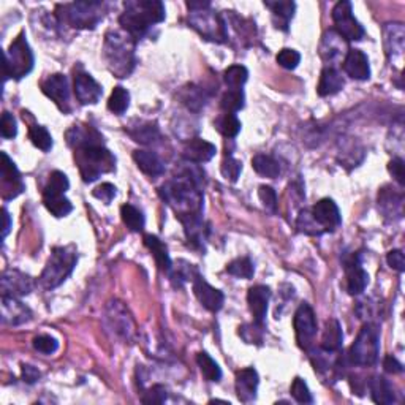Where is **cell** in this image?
Here are the masks:
<instances>
[{"label":"cell","mask_w":405,"mask_h":405,"mask_svg":"<svg viewBox=\"0 0 405 405\" xmlns=\"http://www.w3.org/2000/svg\"><path fill=\"white\" fill-rule=\"evenodd\" d=\"M187 164L178 176L159 189L161 200L174 211L176 219H179L182 225L203 219L204 208V171L195 164Z\"/></svg>","instance_id":"obj_1"},{"label":"cell","mask_w":405,"mask_h":405,"mask_svg":"<svg viewBox=\"0 0 405 405\" xmlns=\"http://www.w3.org/2000/svg\"><path fill=\"white\" fill-rule=\"evenodd\" d=\"M119 24L136 43L149 34L151 27L165 21V5L160 0H129L124 4Z\"/></svg>","instance_id":"obj_2"},{"label":"cell","mask_w":405,"mask_h":405,"mask_svg":"<svg viewBox=\"0 0 405 405\" xmlns=\"http://www.w3.org/2000/svg\"><path fill=\"white\" fill-rule=\"evenodd\" d=\"M136 41L124 31H108L103 43V61L116 78H129L136 65Z\"/></svg>","instance_id":"obj_3"},{"label":"cell","mask_w":405,"mask_h":405,"mask_svg":"<svg viewBox=\"0 0 405 405\" xmlns=\"http://www.w3.org/2000/svg\"><path fill=\"white\" fill-rule=\"evenodd\" d=\"M75 161L81 178L91 184L101 174L116 171V157L103 144H89L75 149Z\"/></svg>","instance_id":"obj_4"},{"label":"cell","mask_w":405,"mask_h":405,"mask_svg":"<svg viewBox=\"0 0 405 405\" xmlns=\"http://www.w3.org/2000/svg\"><path fill=\"white\" fill-rule=\"evenodd\" d=\"M78 263L76 246H59L51 252L49 260L39 277V285L45 290H54L71 276Z\"/></svg>","instance_id":"obj_5"},{"label":"cell","mask_w":405,"mask_h":405,"mask_svg":"<svg viewBox=\"0 0 405 405\" xmlns=\"http://www.w3.org/2000/svg\"><path fill=\"white\" fill-rule=\"evenodd\" d=\"M106 14V4L103 2H73L57 5L56 19L59 24H67L81 31H92Z\"/></svg>","instance_id":"obj_6"},{"label":"cell","mask_w":405,"mask_h":405,"mask_svg":"<svg viewBox=\"0 0 405 405\" xmlns=\"http://www.w3.org/2000/svg\"><path fill=\"white\" fill-rule=\"evenodd\" d=\"M380 356V329L367 321L359 329L356 341L349 351V363L359 367H372L379 363Z\"/></svg>","instance_id":"obj_7"},{"label":"cell","mask_w":405,"mask_h":405,"mask_svg":"<svg viewBox=\"0 0 405 405\" xmlns=\"http://www.w3.org/2000/svg\"><path fill=\"white\" fill-rule=\"evenodd\" d=\"M35 57L31 46L26 40V32H21L16 39L11 41L10 48L4 54V75L5 81L11 79H23L34 70Z\"/></svg>","instance_id":"obj_8"},{"label":"cell","mask_w":405,"mask_h":405,"mask_svg":"<svg viewBox=\"0 0 405 405\" xmlns=\"http://www.w3.org/2000/svg\"><path fill=\"white\" fill-rule=\"evenodd\" d=\"M189 24L200 34L204 40L214 43L228 41V26L222 14L216 13L208 4L203 9L190 10Z\"/></svg>","instance_id":"obj_9"},{"label":"cell","mask_w":405,"mask_h":405,"mask_svg":"<svg viewBox=\"0 0 405 405\" xmlns=\"http://www.w3.org/2000/svg\"><path fill=\"white\" fill-rule=\"evenodd\" d=\"M70 189V181L67 174L62 171H53L49 176V181L43 190V204L45 208L57 219L67 217L73 211V204L65 196V191Z\"/></svg>","instance_id":"obj_10"},{"label":"cell","mask_w":405,"mask_h":405,"mask_svg":"<svg viewBox=\"0 0 405 405\" xmlns=\"http://www.w3.org/2000/svg\"><path fill=\"white\" fill-rule=\"evenodd\" d=\"M333 21L336 24L334 31L347 41H359L364 39L366 31L359 21L353 16V5L349 0H341L333 9Z\"/></svg>","instance_id":"obj_11"},{"label":"cell","mask_w":405,"mask_h":405,"mask_svg":"<svg viewBox=\"0 0 405 405\" xmlns=\"http://www.w3.org/2000/svg\"><path fill=\"white\" fill-rule=\"evenodd\" d=\"M293 328L296 334V342L301 350L309 351L314 349V342L316 333H319V325H316V316L314 309L307 303H303L294 312L293 316Z\"/></svg>","instance_id":"obj_12"},{"label":"cell","mask_w":405,"mask_h":405,"mask_svg":"<svg viewBox=\"0 0 405 405\" xmlns=\"http://www.w3.org/2000/svg\"><path fill=\"white\" fill-rule=\"evenodd\" d=\"M105 320L108 328L113 333L124 339V341L131 342L136 334V326L134 316L130 315L129 309L125 307L121 301H109L106 304V312H105Z\"/></svg>","instance_id":"obj_13"},{"label":"cell","mask_w":405,"mask_h":405,"mask_svg":"<svg viewBox=\"0 0 405 405\" xmlns=\"http://www.w3.org/2000/svg\"><path fill=\"white\" fill-rule=\"evenodd\" d=\"M0 189H2V200L10 201L13 198L23 194L26 186L19 169L14 161L9 157V154L2 152V166H0Z\"/></svg>","instance_id":"obj_14"},{"label":"cell","mask_w":405,"mask_h":405,"mask_svg":"<svg viewBox=\"0 0 405 405\" xmlns=\"http://www.w3.org/2000/svg\"><path fill=\"white\" fill-rule=\"evenodd\" d=\"M41 92L46 95L48 99L56 103V106L61 109L64 114H69L71 111V103H70V87H69V79L61 73L56 75H49L45 81H41Z\"/></svg>","instance_id":"obj_15"},{"label":"cell","mask_w":405,"mask_h":405,"mask_svg":"<svg viewBox=\"0 0 405 405\" xmlns=\"http://www.w3.org/2000/svg\"><path fill=\"white\" fill-rule=\"evenodd\" d=\"M309 211H311V216L315 220V224L319 225L321 234L333 233L342 225L341 211H339L337 204L334 203V200H331V198H323V200L314 204Z\"/></svg>","instance_id":"obj_16"},{"label":"cell","mask_w":405,"mask_h":405,"mask_svg":"<svg viewBox=\"0 0 405 405\" xmlns=\"http://www.w3.org/2000/svg\"><path fill=\"white\" fill-rule=\"evenodd\" d=\"M34 289L35 281L29 274H24L18 269H6L2 272V279H0L2 296L21 298L24 294L32 293Z\"/></svg>","instance_id":"obj_17"},{"label":"cell","mask_w":405,"mask_h":405,"mask_svg":"<svg viewBox=\"0 0 405 405\" xmlns=\"http://www.w3.org/2000/svg\"><path fill=\"white\" fill-rule=\"evenodd\" d=\"M344 269H345V281H347V291L351 296L361 294L366 286L369 285V274L361 266L359 254H351L345 256L344 260Z\"/></svg>","instance_id":"obj_18"},{"label":"cell","mask_w":405,"mask_h":405,"mask_svg":"<svg viewBox=\"0 0 405 405\" xmlns=\"http://www.w3.org/2000/svg\"><path fill=\"white\" fill-rule=\"evenodd\" d=\"M73 89H75V95L81 105H97L103 95V87L89 73L81 70L75 73Z\"/></svg>","instance_id":"obj_19"},{"label":"cell","mask_w":405,"mask_h":405,"mask_svg":"<svg viewBox=\"0 0 405 405\" xmlns=\"http://www.w3.org/2000/svg\"><path fill=\"white\" fill-rule=\"evenodd\" d=\"M383 43H385L386 56L393 64L401 67L405 46V29L401 23H389L383 27Z\"/></svg>","instance_id":"obj_20"},{"label":"cell","mask_w":405,"mask_h":405,"mask_svg":"<svg viewBox=\"0 0 405 405\" xmlns=\"http://www.w3.org/2000/svg\"><path fill=\"white\" fill-rule=\"evenodd\" d=\"M260 377L254 367H246L236 372L234 377V388H236V396L242 404H252L256 401V393H259Z\"/></svg>","instance_id":"obj_21"},{"label":"cell","mask_w":405,"mask_h":405,"mask_svg":"<svg viewBox=\"0 0 405 405\" xmlns=\"http://www.w3.org/2000/svg\"><path fill=\"white\" fill-rule=\"evenodd\" d=\"M191 285H194V293L196 299L200 301V304L204 309H208L209 312H219L220 309L224 307L225 294L206 282L204 277L198 274L194 281H191Z\"/></svg>","instance_id":"obj_22"},{"label":"cell","mask_w":405,"mask_h":405,"mask_svg":"<svg viewBox=\"0 0 405 405\" xmlns=\"http://www.w3.org/2000/svg\"><path fill=\"white\" fill-rule=\"evenodd\" d=\"M32 320V311L23 301L13 296H2V323L9 326H21Z\"/></svg>","instance_id":"obj_23"},{"label":"cell","mask_w":405,"mask_h":405,"mask_svg":"<svg viewBox=\"0 0 405 405\" xmlns=\"http://www.w3.org/2000/svg\"><path fill=\"white\" fill-rule=\"evenodd\" d=\"M271 299V289L266 285H255L247 293V303L250 312L254 315V321L264 325L268 314V306Z\"/></svg>","instance_id":"obj_24"},{"label":"cell","mask_w":405,"mask_h":405,"mask_svg":"<svg viewBox=\"0 0 405 405\" xmlns=\"http://www.w3.org/2000/svg\"><path fill=\"white\" fill-rule=\"evenodd\" d=\"M342 67L351 79L367 81L371 78L369 59L361 49H349L347 54H345Z\"/></svg>","instance_id":"obj_25"},{"label":"cell","mask_w":405,"mask_h":405,"mask_svg":"<svg viewBox=\"0 0 405 405\" xmlns=\"http://www.w3.org/2000/svg\"><path fill=\"white\" fill-rule=\"evenodd\" d=\"M65 139L71 149L89 144H103V136L89 124H75L67 130Z\"/></svg>","instance_id":"obj_26"},{"label":"cell","mask_w":405,"mask_h":405,"mask_svg":"<svg viewBox=\"0 0 405 405\" xmlns=\"http://www.w3.org/2000/svg\"><path fill=\"white\" fill-rule=\"evenodd\" d=\"M217 152V147L206 141V139L201 138H194L190 139V141L184 146V152L182 156L190 164H195V165H200V164H206V161H209L212 157L216 156Z\"/></svg>","instance_id":"obj_27"},{"label":"cell","mask_w":405,"mask_h":405,"mask_svg":"<svg viewBox=\"0 0 405 405\" xmlns=\"http://www.w3.org/2000/svg\"><path fill=\"white\" fill-rule=\"evenodd\" d=\"M404 195L396 191L391 187H383L379 191V209L383 217L388 219H401L402 217Z\"/></svg>","instance_id":"obj_28"},{"label":"cell","mask_w":405,"mask_h":405,"mask_svg":"<svg viewBox=\"0 0 405 405\" xmlns=\"http://www.w3.org/2000/svg\"><path fill=\"white\" fill-rule=\"evenodd\" d=\"M345 48H347V40L342 39L334 29L333 31H326L325 35L321 36L320 43V56L325 62L333 64L337 59H341L342 54L345 53Z\"/></svg>","instance_id":"obj_29"},{"label":"cell","mask_w":405,"mask_h":405,"mask_svg":"<svg viewBox=\"0 0 405 405\" xmlns=\"http://www.w3.org/2000/svg\"><path fill=\"white\" fill-rule=\"evenodd\" d=\"M264 6L271 10L272 13V23H274L276 29H281V31L286 32L289 31L290 21L294 16V10H296V4L294 2H286V0H266Z\"/></svg>","instance_id":"obj_30"},{"label":"cell","mask_w":405,"mask_h":405,"mask_svg":"<svg viewBox=\"0 0 405 405\" xmlns=\"http://www.w3.org/2000/svg\"><path fill=\"white\" fill-rule=\"evenodd\" d=\"M134 160L136 166L141 169L146 176H149V178H159V176L165 173V164L160 160L156 152L136 149L134 152Z\"/></svg>","instance_id":"obj_31"},{"label":"cell","mask_w":405,"mask_h":405,"mask_svg":"<svg viewBox=\"0 0 405 405\" xmlns=\"http://www.w3.org/2000/svg\"><path fill=\"white\" fill-rule=\"evenodd\" d=\"M344 86L345 81L341 75V71L329 65V67H325L321 71L319 86H316V94H319L320 97H329V95L341 92Z\"/></svg>","instance_id":"obj_32"},{"label":"cell","mask_w":405,"mask_h":405,"mask_svg":"<svg viewBox=\"0 0 405 405\" xmlns=\"http://www.w3.org/2000/svg\"><path fill=\"white\" fill-rule=\"evenodd\" d=\"M143 241H144V246L149 249L154 260H156L157 268L161 272H166V274H169L173 269V261L171 259H169L168 247L157 236H154V234H144Z\"/></svg>","instance_id":"obj_33"},{"label":"cell","mask_w":405,"mask_h":405,"mask_svg":"<svg viewBox=\"0 0 405 405\" xmlns=\"http://www.w3.org/2000/svg\"><path fill=\"white\" fill-rule=\"evenodd\" d=\"M369 391L375 404L389 405L396 402V393L393 385L385 377H381V375H375V377L369 380Z\"/></svg>","instance_id":"obj_34"},{"label":"cell","mask_w":405,"mask_h":405,"mask_svg":"<svg viewBox=\"0 0 405 405\" xmlns=\"http://www.w3.org/2000/svg\"><path fill=\"white\" fill-rule=\"evenodd\" d=\"M208 94L203 89V87L196 84H187L186 87H182L179 92V100L184 106H187V109L194 113L201 111L206 103H208Z\"/></svg>","instance_id":"obj_35"},{"label":"cell","mask_w":405,"mask_h":405,"mask_svg":"<svg viewBox=\"0 0 405 405\" xmlns=\"http://www.w3.org/2000/svg\"><path fill=\"white\" fill-rule=\"evenodd\" d=\"M342 345H344V333L341 323H339L336 319H329L325 325V331H323L320 349L337 353L342 350Z\"/></svg>","instance_id":"obj_36"},{"label":"cell","mask_w":405,"mask_h":405,"mask_svg":"<svg viewBox=\"0 0 405 405\" xmlns=\"http://www.w3.org/2000/svg\"><path fill=\"white\" fill-rule=\"evenodd\" d=\"M125 131H127L129 136L134 139V141L144 146L157 143L161 138L159 125L156 122H139L136 127L125 129Z\"/></svg>","instance_id":"obj_37"},{"label":"cell","mask_w":405,"mask_h":405,"mask_svg":"<svg viewBox=\"0 0 405 405\" xmlns=\"http://www.w3.org/2000/svg\"><path fill=\"white\" fill-rule=\"evenodd\" d=\"M252 168L260 176H263V178H269V179H276L282 173L281 164H279L274 157L266 156V154H259V156H255L252 159Z\"/></svg>","instance_id":"obj_38"},{"label":"cell","mask_w":405,"mask_h":405,"mask_svg":"<svg viewBox=\"0 0 405 405\" xmlns=\"http://www.w3.org/2000/svg\"><path fill=\"white\" fill-rule=\"evenodd\" d=\"M121 217L125 226L129 228L130 231L139 233L144 230L146 225V217L143 214L141 209H138L134 204H124L121 208Z\"/></svg>","instance_id":"obj_39"},{"label":"cell","mask_w":405,"mask_h":405,"mask_svg":"<svg viewBox=\"0 0 405 405\" xmlns=\"http://www.w3.org/2000/svg\"><path fill=\"white\" fill-rule=\"evenodd\" d=\"M196 363L206 380L216 381V383L222 380V369H220V366L216 363L214 359H212L209 353H206V351L198 353Z\"/></svg>","instance_id":"obj_40"},{"label":"cell","mask_w":405,"mask_h":405,"mask_svg":"<svg viewBox=\"0 0 405 405\" xmlns=\"http://www.w3.org/2000/svg\"><path fill=\"white\" fill-rule=\"evenodd\" d=\"M214 127L220 135H224L225 138H236L241 131V121L238 119L236 114L225 113L220 117H217L214 122Z\"/></svg>","instance_id":"obj_41"},{"label":"cell","mask_w":405,"mask_h":405,"mask_svg":"<svg viewBox=\"0 0 405 405\" xmlns=\"http://www.w3.org/2000/svg\"><path fill=\"white\" fill-rule=\"evenodd\" d=\"M29 139H31L32 144L35 147H39L40 151L43 152H49L53 149V136L48 131L46 127H43V125L39 124H34L29 127Z\"/></svg>","instance_id":"obj_42"},{"label":"cell","mask_w":405,"mask_h":405,"mask_svg":"<svg viewBox=\"0 0 405 405\" xmlns=\"http://www.w3.org/2000/svg\"><path fill=\"white\" fill-rule=\"evenodd\" d=\"M129 106H130L129 91L124 89L122 86H116L111 92V97L108 100V109L117 116H122L125 111H127Z\"/></svg>","instance_id":"obj_43"},{"label":"cell","mask_w":405,"mask_h":405,"mask_svg":"<svg viewBox=\"0 0 405 405\" xmlns=\"http://www.w3.org/2000/svg\"><path fill=\"white\" fill-rule=\"evenodd\" d=\"M246 97H244V92L242 89H228L222 100H220V108L224 109L225 113H231V114H236L238 111H241L242 108L246 105Z\"/></svg>","instance_id":"obj_44"},{"label":"cell","mask_w":405,"mask_h":405,"mask_svg":"<svg viewBox=\"0 0 405 405\" xmlns=\"http://www.w3.org/2000/svg\"><path fill=\"white\" fill-rule=\"evenodd\" d=\"M225 84L230 89H242V86L247 83L249 79V70L244 65H231L224 73Z\"/></svg>","instance_id":"obj_45"},{"label":"cell","mask_w":405,"mask_h":405,"mask_svg":"<svg viewBox=\"0 0 405 405\" xmlns=\"http://www.w3.org/2000/svg\"><path fill=\"white\" fill-rule=\"evenodd\" d=\"M226 272L238 279H252L255 274V266L254 261L249 259V256H241V259L233 260L230 264L226 266Z\"/></svg>","instance_id":"obj_46"},{"label":"cell","mask_w":405,"mask_h":405,"mask_svg":"<svg viewBox=\"0 0 405 405\" xmlns=\"http://www.w3.org/2000/svg\"><path fill=\"white\" fill-rule=\"evenodd\" d=\"M296 228H298V231L309 234V236H321L320 228L315 224V220L312 219L311 211L309 209L301 211V214L298 216V220H296Z\"/></svg>","instance_id":"obj_47"},{"label":"cell","mask_w":405,"mask_h":405,"mask_svg":"<svg viewBox=\"0 0 405 405\" xmlns=\"http://www.w3.org/2000/svg\"><path fill=\"white\" fill-rule=\"evenodd\" d=\"M290 393L293 396V399L299 402V404H314V397H312L311 389H309L307 383L301 377H296L293 380Z\"/></svg>","instance_id":"obj_48"},{"label":"cell","mask_w":405,"mask_h":405,"mask_svg":"<svg viewBox=\"0 0 405 405\" xmlns=\"http://www.w3.org/2000/svg\"><path fill=\"white\" fill-rule=\"evenodd\" d=\"M220 171L226 181L236 182L242 173V164L233 156H226L222 161V166H220Z\"/></svg>","instance_id":"obj_49"},{"label":"cell","mask_w":405,"mask_h":405,"mask_svg":"<svg viewBox=\"0 0 405 405\" xmlns=\"http://www.w3.org/2000/svg\"><path fill=\"white\" fill-rule=\"evenodd\" d=\"M263 334H264V325H259V323L255 321L252 325H244L242 328H239V336L244 339L246 344L261 345Z\"/></svg>","instance_id":"obj_50"},{"label":"cell","mask_w":405,"mask_h":405,"mask_svg":"<svg viewBox=\"0 0 405 405\" xmlns=\"http://www.w3.org/2000/svg\"><path fill=\"white\" fill-rule=\"evenodd\" d=\"M276 61H277L279 65H281V67H284L286 70H294L301 62V54L298 53L296 49L284 48V49L279 51Z\"/></svg>","instance_id":"obj_51"},{"label":"cell","mask_w":405,"mask_h":405,"mask_svg":"<svg viewBox=\"0 0 405 405\" xmlns=\"http://www.w3.org/2000/svg\"><path fill=\"white\" fill-rule=\"evenodd\" d=\"M32 344H34V349L36 351H40L41 355H53V353H56L57 349H59L57 339L53 337V336H49V334L36 336Z\"/></svg>","instance_id":"obj_52"},{"label":"cell","mask_w":405,"mask_h":405,"mask_svg":"<svg viewBox=\"0 0 405 405\" xmlns=\"http://www.w3.org/2000/svg\"><path fill=\"white\" fill-rule=\"evenodd\" d=\"M259 196L264 208H266V211H269L271 214H276L277 208H279V198H277L276 190L269 186H261L259 189Z\"/></svg>","instance_id":"obj_53"},{"label":"cell","mask_w":405,"mask_h":405,"mask_svg":"<svg viewBox=\"0 0 405 405\" xmlns=\"http://www.w3.org/2000/svg\"><path fill=\"white\" fill-rule=\"evenodd\" d=\"M168 399V389L164 385H152L146 393H143V404H164Z\"/></svg>","instance_id":"obj_54"},{"label":"cell","mask_w":405,"mask_h":405,"mask_svg":"<svg viewBox=\"0 0 405 405\" xmlns=\"http://www.w3.org/2000/svg\"><path fill=\"white\" fill-rule=\"evenodd\" d=\"M116 195H117V189L116 186H113V184H109V182H103L101 186L95 187L92 190V196L97 198V200L103 201L105 204L111 203L116 198Z\"/></svg>","instance_id":"obj_55"},{"label":"cell","mask_w":405,"mask_h":405,"mask_svg":"<svg viewBox=\"0 0 405 405\" xmlns=\"http://www.w3.org/2000/svg\"><path fill=\"white\" fill-rule=\"evenodd\" d=\"M0 131H2V136L5 139H13L18 135V125L14 116L10 114L9 111L2 113V122H0Z\"/></svg>","instance_id":"obj_56"},{"label":"cell","mask_w":405,"mask_h":405,"mask_svg":"<svg viewBox=\"0 0 405 405\" xmlns=\"http://www.w3.org/2000/svg\"><path fill=\"white\" fill-rule=\"evenodd\" d=\"M388 171L391 173V176L394 178V181L399 184L401 187L405 186V166H404V160L396 157L388 164Z\"/></svg>","instance_id":"obj_57"},{"label":"cell","mask_w":405,"mask_h":405,"mask_svg":"<svg viewBox=\"0 0 405 405\" xmlns=\"http://www.w3.org/2000/svg\"><path fill=\"white\" fill-rule=\"evenodd\" d=\"M386 261L389 266L393 269H396L397 272H404L405 271V259H404V254L402 250H391V252H388L386 255Z\"/></svg>","instance_id":"obj_58"},{"label":"cell","mask_w":405,"mask_h":405,"mask_svg":"<svg viewBox=\"0 0 405 405\" xmlns=\"http://www.w3.org/2000/svg\"><path fill=\"white\" fill-rule=\"evenodd\" d=\"M21 374H23V380L29 385H32V383L39 381L41 377V372L36 369V367L31 366V364H23L21 366Z\"/></svg>","instance_id":"obj_59"},{"label":"cell","mask_w":405,"mask_h":405,"mask_svg":"<svg viewBox=\"0 0 405 405\" xmlns=\"http://www.w3.org/2000/svg\"><path fill=\"white\" fill-rule=\"evenodd\" d=\"M383 369H385L388 374H401L404 371V367L394 356L389 355L383 359Z\"/></svg>","instance_id":"obj_60"},{"label":"cell","mask_w":405,"mask_h":405,"mask_svg":"<svg viewBox=\"0 0 405 405\" xmlns=\"http://www.w3.org/2000/svg\"><path fill=\"white\" fill-rule=\"evenodd\" d=\"M2 212H4V233H2V239H5L6 236H9V233L11 230V217L9 214V211H6V208H4Z\"/></svg>","instance_id":"obj_61"}]
</instances>
